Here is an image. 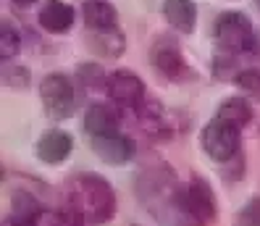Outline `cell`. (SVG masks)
<instances>
[{
    "label": "cell",
    "mask_w": 260,
    "mask_h": 226,
    "mask_svg": "<svg viewBox=\"0 0 260 226\" xmlns=\"http://www.w3.org/2000/svg\"><path fill=\"white\" fill-rule=\"evenodd\" d=\"M13 6H21V8H29V6H35L37 0H11Z\"/></svg>",
    "instance_id": "cell-23"
},
{
    "label": "cell",
    "mask_w": 260,
    "mask_h": 226,
    "mask_svg": "<svg viewBox=\"0 0 260 226\" xmlns=\"http://www.w3.org/2000/svg\"><path fill=\"white\" fill-rule=\"evenodd\" d=\"M3 79H6V84H11V87H26L29 71H26L24 66H6V69H3Z\"/></svg>",
    "instance_id": "cell-22"
},
{
    "label": "cell",
    "mask_w": 260,
    "mask_h": 226,
    "mask_svg": "<svg viewBox=\"0 0 260 226\" xmlns=\"http://www.w3.org/2000/svg\"><path fill=\"white\" fill-rule=\"evenodd\" d=\"M92 150L95 155L111 166H124L134 158V142L124 134H103V137H92Z\"/></svg>",
    "instance_id": "cell-7"
},
{
    "label": "cell",
    "mask_w": 260,
    "mask_h": 226,
    "mask_svg": "<svg viewBox=\"0 0 260 226\" xmlns=\"http://www.w3.org/2000/svg\"><path fill=\"white\" fill-rule=\"evenodd\" d=\"M237 226H260V198L250 200L237 213Z\"/></svg>",
    "instance_id": "cell-21"
},
{
    "label": "cell",
    "mask_w": 260,
    "mask_h": 226,
    "mask_svg": "<svg viewBox=\"0 0 260 226\" xmlns=\"http://www.w3.org/2000/svg\"><path fill=\"white\" fill-rule=\"evenodd\" d=\"M216 118H221V121L242 129L244 124L252 121V105L244 100V98H226V100L218 105V116H216Z\"/></svg>",
    "instance_id": "cell-15"
},
{
    "label": "cell",
    "mask_w": 260,
    "mask_h": 226,
    "mask_svg": "<svg viewBox=\"0 0 260 226\" xmlns=\"http://www.w3.org/2000/svg\"><path fill=\"white\" fill-rule=\"evenodd\" d=\"M84 132H89L92 137L116 134L118 132V113L108 103H92L84 113Z\"/></svg>",
    "instance_id": "cell-11"
},
{
    "label": "cell",
    "mask_w": 260,
    "mask_h": 226,
    "mask_svg": "<svg viewBox=\"0 0 260 226\" xmlns=\"http://www.w3.org/2000/svg\"><path fill=\"white\" fill-rule=\"evenodd\" d=\"M8 216H42V205L32 198L29 192H16L11 200V213Z\"/></svg>",
    "instance_id": "cell-17"
},
{
    "label": "cell",
    "mask_w": 260,
    "mask_h": 226,
    "mask_svg": "<svg viewBox=\"0 0 260 226\" xmlns=\"http://www.w3.org/2000/svg\"><path fill=\"white\" fill-rule=\"evenodd\" d=\"M40 226H84V218L76 210H42Z\"/></svg>",
    "instance_id": "cell-16"
},
{
    "label": "cell",
    "mask_w": 260,
    "mask_h": 226,
    "mask_svg": "<svg viewBox=\"0 0 260 226\" xmlns=\"http://www.w3.org/2000/svg\"><path fill=\"white\" fill-rule=\"evenodd\" d=\"M40 98L45 105V113L55 121H63L74 113L76 95H74V84L66 74H48L40 84Z\"/></svg>",
    "instance_id": "cell-3"
},
{
    "label": "cell",
    "mask_w": 260,
    "mask_h": 226,
    "mask_svg": "<svg viewBox=\"0 0 260 226\" xmlns=\"http://www.w3.org/2000/svg\"><path fill=\"white\" fill-rule=\"evenodd\" d=\"M200 142H203V150L208 153V158L226 163L239 153V142H242L239 126H232V124L221 121V118H213V121L205 124V129L200 134Z\"/></svg>",
    "instance_id": "cell-4"
},
{
    "label": "cell",
    "mask_w": 260,
    "mask_h": 226,
    "mask_svg": "<svg viewBox=\"0 0 260 226\" xmlns=\"http://www.w3.org/2000/svg\"><path fill=\"white\" fill-rule=\"evenodd\" d=\"M237 84H239L242 92H247V95H252L255 100H260V71H255V69L239 71V74H237Z\"/></svg>",
    "instance_id": "cell-19"
},
{
    "label": "cell",
    "mask_w": 260,
    "mask_h": 226,
    "mask_svg": "<svg viewBox=\"0 0 260 226\" xmlns=\"http://www.w3.org/2000/svg\"><path fill=\"white\" fill-rule=\"evenodd\" d=\"M79 79H82L84 87H89V89L103 87L105 82H108V77L103 74V69H100L98 63H87V66H82V69H79Z\"/></svg>",
    "instance_id": "cell-20"
},
{
    "label": "cell",
    "mask_w": 260,
    "mask_h": 226,
    "mask_svg": "<svg viewBox=\"0 0 260 226\" xmlns=\"http://www.w3.org/2000/svg\"><path fill=\"white\" fill-rule=\"evenodd\" d=\"M163 16L176 32L192 35L194 24H197V6H194V0H166Z\"/></svg>",
    "instance_id": "cell-12"
},
{
    "label": "cell",
    "mask_w": 260,
    "mask_h": 226,
    "mask_svg": "<svg viewBox=\"0 0 260 226\" xmlns=\"http://www.w3.org/2000/svg\"><path fill=\"white\" fill-rule=\"evenodd\" d=\"M152 66H155L166 79H184V77H189V69L184 63V58H181L179 48L174 42H166V40H160L155 48H152Z\"/></svg>",
    "instance_id": "cell-9"
},
{
    "label": "cell",
    "mask_w": 260,
    "mask_h": 226,
    "mask_svg": "<svg viewBox=\"0 0 260 226\" xmlns=\"http://www.w3.org/2000/svg\"><path fill=\"white\" fill-rule=\"evenodd\" d=\"M76 13L69 3L63 0H45V6L40 8V26L50 35H63L74 26Z\"/></svg>",
    "instance_id": "cell-10"
},
{
    "label": "cell",
    "mask_w": 260,
    "mask_h": 226,
    "mask_svg": "<svg viewBox=\"0 0 260 226\" xmlns=\"http://www.w3.org/2000/svg\"><path fill=\"white\" fill-rule=\"evenodd\" d=\"M105 89H108V95L113 103L124 105V108H134L140 111L145 105V82L137 77L134 71H113L108 82H105Z\"/></svg>",
    "instance_id": "cell-6"
},
{
    "label": "cell",
    "mask_w": 260,
    "mask_h": 226,
    "mask_svg": "<svg viewBox=\"0 0 260 226\" xmlns=\"http://www.w3.org/2000/svg\"><path fill=\"white\" fill-rule=\"evenodd\" d=\"M181 205L184 213L197 223H213L218 218V200L205 179H192L189 187L181 192Z\"/></svg>",
    "instance_id": "cell-5"
},
{
    "label": "cell",
    "mask_w": 260,
    "mask_h": 226,
    "mask_svg": "<svg viewBox=\"0 0 260 226\" xmlns=\"http://www.w3.org/2000/svg\"><path fill=\"white\" fill-rule=\"evenodd\" d=\"M69 203L87 223H105L116 216V192L100 174H74L66 184Z\"/></svg>",
    "instance_id": "cell-1"
},
{
    "label": "cell",
    "mask_w": 260,
    "mask_h": 226,
    "mask_svg": "<svg viewBox=\"0 0 260 226\" xmlns=\"http://www.w3.org/2000/svg\"><path fill=\"white\" fill-rule=\"evenodd\" d=\"M257 3H260V0H257Z\"/></svg>",
    "instance_id": "cell-24"
},
{
    "label": "cell",
    "mask_w": 260,
    "mask_h": 226,
    "mask_svg": "<svg viewBox=\"0 0 260 226\" xmlns=\"http://www.w3.org/2000/svg\"><path fill=\"white\" fill-rule=\"evenodd\" d=\"M74 150V137L63 129H50L45 132L40 142H37V158L42 163H50V166H58L63 163Z\"/></svg>",
    "instance_id": "cell-8"
},
{
    "label": "cell",
    "mask_w": 260,
    "mask_h": 226,
    "mask_svg": "<svg viewBox=\"0 0 260 226\" xmlns=\"http://www.w3.org/2000/svg\"><path fill=\"white\" fill-rule=\"evenodd\" d=\"M118 21L116 8L108 3V0H87L84 3V24L87 29H113Z\"/></svg>",
    "instance_id": "cell-13"
},
{
    "label": "cell",
    "mask_w": 260,
    "mask_h": 226,
    "mask_svg": "<svg viewBox=\"0 0 260 226\" xmlns=\"http://www.w3.org/2000/svg\"><path fill=\"white\" fill-rule=\"evenodd\" d=\"M89 48H92L95 53L105 55V58H116L124 53V35L118 32V29H89Z\"/></svg>",
    "instance_id": "cell-14"
},
{
    "label": "cell",
    "mask_w": 260,
    "mask_h": 226,
    "mask_svg": "<svg viewBox=\"0 0 260 226\" xmlns=\"http://www.w3.org/2000/svg\"><path fill=\"white\" fill-rule=\"evenodd\" d=\"M216 42L218 50L226 55H260V37L255 32L252 21L242 11H226L216 21Z\"/></svg>",
    "instance_id": "cell-2"
},
{
    "label": "cell",
    "mask_w": 260,
    "mask_h": 226,
    "mask_svg": "<svg viewBox=\"0 0 260 226\" xmlns=\"http://www.w3.org/2000/svg\"><path fill=\"white\" fill-rule=\"evenodd\" d=\"M19 50H21V37L16 35V29L3 26V35H0V55H3V61H11Z\"/></svg>",
    "instance_id": "cell-18"
}]
</instances>
